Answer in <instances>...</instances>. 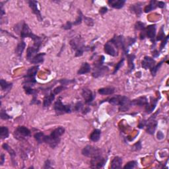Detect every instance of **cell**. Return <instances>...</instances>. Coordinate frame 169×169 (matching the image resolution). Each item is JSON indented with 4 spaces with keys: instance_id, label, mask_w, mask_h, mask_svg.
<instances>
[{
    "instance_id": "cell-29",
    "label": "cell",
    "mask_w": 169,
    "mask_h": 169,
    "mask_svg": "<svg viewBox=\"0 0 169 169\" xmlns=\"http://www.w3.org/2000/svg\"><path fill=\"white\" fill-rule=\"evenodd\" d=\"M0 85H1V89L3 91H9L11 88L12 83H7L5 80L1 79V81H0Z\"/></svg>"
},
{
    "instance_id": "cell-26",
    "label": "cell",
    "mask_w": 169,
    "mask_h": 169,
    "mask_svg": "<svg viewBox=\"0 0 169 169\" xmlns=\"http://www.w3.org/2000/svg\"><path fill=\"white\" fill-rule=\"evenodd\" d=\"M130 10L131 11L133 12V13H135L137 15H140L142 13V9L139 3H136L134 5H132L130 7Z\"/></svg>"
},
{
    "instance_id": "cell-31",
    "label": "cell",
    "mask_w": 169,
    "mask_h": 169,
    "mask_svg": "<svg viewBox=\"0 0 169 169\" xmlns=\"http://www.w3.org/2000/svg\"><path fill=\"white\" fill-rule=\"evenodd\" d=\"M46 135L44 134L42 132H38L35 133L34 135V138L37 140V142L39 143H44V139H45Z\"/></svg>"
},
{
    "instance_id": "cell-14",
    "label": "cell",
    "mask_w": 169,
    "mask_h": 169,
    "mask_svg": "<svg viewBox=\"0 0 169 169\" xmlns=\"http://www.w3.org/2000/svg\"><path fill=\"white\" fill-rule=\"evenodd\" d=\"M40 47L36 46H33L32 47H29L27 49V54H26V58L30 62L35 55L37 54V52L39 51Z\"/></svg>"
},
{
    "instance_id": "cell-20",
    "label": "cell",
    "mask_w": 169,
    "mask_h": 169,
    "mask_svg": "<svg viewBox=\"0 0 169 169\" xmlns=\"http://www.w3.org/2000/svg\"><path fill=\"white\" fill-rule=\"evenodd\" d=\"M55 99V94L54 93H52L50 95H47L44 97L43 105L44 107H48L50 105Z\"/></svg>"
},
{
    "instance_id": "cell-7",
    "label": "cell",
    "mask_w": 169,
    "mask_h": 169,
    "mask_svg": "<svg viewBox=\"0 0 169 169\" xmlns=\"http://www.w3.org/2000/svg\"><path fill=\"white\" fill-rule=\"evenodd\" d=\"M15 138L19 140H23L24 137H28L30 135V131L27 128L24 126H19L15 131Z\"/></svg>"
},
{
    "instance_id": "cell-40",
    "label": "cell",
    "mask_w": 169,
    "mask_h": 169,
    "mask_svg": "<svg viewBox=\"0 0 169 169\" xmlns=\"http://www.w3.org/2000/svg\"><path fill=\"white\" fill-rule=\"evenodd\" d=\"M84 22H85V23L87 24L88 26H93V24H94V21H93V19H92L91 18H89V17H84Z\"/></svg>"
},
{
    "instance_id": "cell-4",
    "label": "cell",
    "mask_w": 169,
    "mask_h": 169,
    "mask_svg": "<svg viewBox=\"0 0 169 169\" xmlns=\"http://www.w3.org/2000/svg\"><path fill=\"white\" fill-rule=\"evenodd\" d=\"M54 110L57 114H63L66 113H70L72 108L70 105H65L62 103L60 99H57L54 104Z\"/></svg>"
},
{
    "instance_id": "cell-41",
    "label": "cell",
    "mask_w": 169,
    "mask_h": 169,
    "mask_svg": "<svg viewBox=\"0 0 169 169\" xmlns=\"http://www.w3.org/2000/svg\"><path fill=\"white\" fill-rule=\"evenodd\" d=\"M1 119L3 120H8L11 118V116H9L7 113L5 112V111H4L2 110L1 112Z\"/></svg>"
},
{
    "instance_id": "cell-46",
    "label": "cell",
    "mask_w": 169,
    "mask_h": 169,
    "mask_svg": "<svg viewBox=\"0 0 169 169\" xmlns=\"http://www.w3.org/2000/svg\"><path fill=\"white\" fill-rule=\"evenodd\" d=\"M141 143H140V142H138L137 143L135 144L134 146L133 147V150H135V151L140 150L141 149Z\"/></svg>"
},
{
    "instance_id": "cell-18",
    "label": "cell",
    "mask_w": 169,
    "mask_h": 169,
    "mask_svg": "<svg viewBox=\"0 0 169 169\" xmlns=\"http://www.w3.org/2000/svg\"><path fill=\"white\" fill-rule=\"evenodd\" d=\"M104 51L106 54L112 55V56H115L116 55V51L113 47L112 44L110 43V42H107L105 45H104Z\"/></svg>"
},
{
    "instance_id": "cell-6",
    "label": "cell",
    "mask_w": 169,
    "mask_h": 169,
    "mask_svg": "<svg viewBox=\"0 0 169 169\" xmlns=\"http://www.w3.org/2000/svg\"><path fill=\"white\" fill-rule=\"evenodd\" d=\"M156 34V27L155 25H149L148 27L145 29L141 30L140 37L141 39H143L145 37H147L149 39H150L151 41H153Z\"/></svg>"
},
{
    "instance_id": "cell-21",
    "label": "cell",
    "mask_w": 169,
    "mask_h": 169,
    "mask_svg": "<svg viewBox=\"0 0 169 169\" xmlns=\"http://www.w3.org/2000/svg\"><path fill=\"white\" fill-rule=\"evenodd\" d=\"M124 99V96H120V95H117L116 97H114L112 98H110V99H107V101L108 103L111 104H116V105H120L122 103V100Z\"/></svg>"
},
{
    "instance_id": "cell-11",
    "label": "cell",
    "mask_w": 169,
    "mask_h": 169,
    "mask_svg": "<svg viewBox=\"0 0 169 169\" xmlns=\"http://www.w3.org/2000/svg\"><path fill=\"white\" fill-rule=\"evenodd\" d=\"M108 72V68L106 66H99L96 67V69H95L94 72L93 73V76L94 77H99L100 76H103L104 74Z\"/></svg>"
},
{
    "instance_id": "cell-34",
    "label": "cell",
    "mask_w": 169,
    "mask_h": 169,
    "mask_svg": "<svg viewBox=\"0 0 169 169\" xmlns=\"http://www.w3.org/2000/svg\"><path fill=\"white\" fill-rule=\"evenodd\" d=\"M3 148L4 149L6 150L7 151H8L9 153L11 156L12 157V159H13V158H14V157L16 155V154H15V152L14 151H13L11 148L6 143H4L3 145Z\"/></svg>"
},
{
    "instance_id": "cell-9",
    "label": "cell",
    "mask_w": 169,
    "mask_h": 169,
    "mask_svg": "<svg viewBox=\"0 0 169 169\" xmlns=\"http://www.w3.org/2000/svg\"><path fill=\"white\" fill-rule=\"evenodd\" d=\"M38 70H39V66H34L28 69L26 75V83L33 84L36 82L35 81V75L37 73Z\"/></svg>"
},
{
    "instance_id": "cell-33",
    "label": "cell",
    "mask_w": 169,
    "mask_h": 169,
    "mask_svg": "<svg viewBox=\"0 0 169 169\" xmlns=\"http://www.w3.org/2000/svg\"><path fill=\"white\" fill-rule=\"evenodd\" d=\"M135 59L134 55H128V59L129 64V68L130 71H132L134 69V64H133V60Z\"/></svg>"
},
{
    "instance_id": "cell-50",
    "label": "cell",
    "mask_w": 169,
    "mask_h": 169,
    "mask_svg": "<svg viewBox=\"0 0 169 169\" xmlns=\"http://www.w3.org/2000/svg\"><path fill=\"white\" fill-rule=\"evenodd\" d=\"M157 7L160 8H163L164 7V3L163 1H157Z\"/></svg>"
},
{
    "instance_id": "cell-48",
    "label": "cell",
    "mask_w": 169,
    "mask_h": 169,
    "mask_svg": "<svg viewBox=\"0 0 169 169\" xmlns=\"http://www.w3.org/2000/svg\"><path fill=\"white\" fill-rule=\"evenodd\" d=\"M108 9L106 7H101V9H100V13L102 15H104V13H106L107 12Z\"/></svg>"
},
{
    "instance_id": "cell-15",
    "label": "cell",
    "mask_w": 169,
    "mask_h": 169,
    "mask_svg": "<svg viewBox=\"0 0 169 169\" xmlns=\"http://www.w3.org/2000/svg\"><path fill=\"white\" fill-rule=\"evenodd\" d=\"M157 126V122L155 120H151L147 124V132L151 135L154 134Z\"/></svg>"
},
{
    "instance_id": "cell-2",
    "label": "cell",
    "mask_w": 169,
    "mask_h": 169,
    "mask_svg": "<svg viewBox=\"0 0 169 169\" xmlns=\"http://www.w3.org/2000/svg\"><path fill=\"white\" fill-rule=\"evenodd\" d=\"M21 39H24V38L29 37L32 39L34 41V45L36 46L40 47L42 43V39L41 37L37 36L34 33H32V31L28 27V24L26 23H24L23 26H22V29L21 30Z\"/></svg>"
},
{
    "instance_id": "cell-1",
    "label": "cell",
    "mask_w": 169,
    "mask_h": 169,
    "mask_svg": "<svg viewBox=\"0 0 169 169\" xmlns=\"http://www.w3.org/2000/svg\"><path fill=\"white\" fill-rule=\"evenodd\" d=\"M65 129L62 127H59L53 131L50 135H46L44 143L52 148H55L60 141V137L64 133Z\"/></svg>"
},
{
    "instance_id": "cell-43",
    "label": "cell",
    "mask_w": 169,
    "mask_h": 169,
    "mask_svg": "<svg viewBox=\"0 0 169 169\" xmlns=\"http://www.w3.org/2000/svg\"><path fill=\"white\" fill-rule=\"evenodd\" d=\"M124 61V59L123 58V59H122V60H121L120 62H119V63H118V64H117V66H116V68H115L114 72V73H114H114H115L116 72H118V70H119V69H120V67H121V66H122V65H123Z\"/></svg>"
},
{
    "instance_id": "cell-19",
    "label": "cell",
    "mask_w": 169,
    "mask_h": 169,
    "mask_svg": "<svg viewBox=\"0 0 169 169\" xmlns=\"http://www.w3.org/2000/svg\"><path fill=\"white\" fill-rule=\"evenodd\" d=\"M147 103H148L147 99V98L145 97H139L138 98V99L131 101V104H132V105L143 106V105H146Z\"/></svg>"
},
{
    "instance_id": "cell-16",
    "label": "cell",
    "mask_w": 169,
    "mask_h": 169,
    "mask_svg": "<svg viewBox=\"0 0 169 169\" xmlns=\"http://www.w3.org/2000/svg\"><path fill=\"white\" fill-rule=\"evenodd\" d=\"M108 3L110 6L113 8L120 9L123 7L125 1L124 0H109Z\"/></svg>"
},
{
    "instance_id": "cell-8",
    "label": "cell",
    "mask_w": 169,
    "mask_h": 169,
    "mask_svg": "<svg viewBox=\"0 0 169 169\" xmlns=\"http://www.w3.org/2000/svg\"><path fill=\"white\" fill-rule=\"evenodd\" d=\"M106 159L101 156V155L93 157L91 161V167L93 168H103L106 164Z\"/></svg>"
},
{
    "instance_id": "cell-42",
    "label": "cell",
    "mask_w": 169,
    "mask_h": 169,
    "mask_svg": "<svg viewBox=\"0 0 169 169\" xmlns=\"http://www.w3.org/2000/svg\"><path fill=\"white\" fill-rule=\"evenodd\" d=\"M64 89V87H62V86H59V87H56V88H55L54 89V93L55 95H57V94H59V93L60 92H62V91H63Z\"/></svg>"
},
{
    "instance_id": "cell-27",
    "label": "cell",
    "mask_w": 169,
    "mask_h": 169,
    "mask_svg": "<svg viewBox=\"0 0 169 169\" xmlns=\"http://www.w3.org/2000/svg\"><path fill=\"white\" fill-rule=\"evenodd\" d=\"M114 93V89L111 87L102 88L99 90V93L102 95H112Z\"/></svg>"
},
{
    "instance_id": "cell-39",
    "label": "cell",
    "mask_w": 169,
    "mask_h": 169,
    "mask_svg": "<svg viewBox=\"0 0 169 169\" xmlns=\"http://www.w3.org/2000/svg\"><path fill=\"white\" fill-rule=\"evenodd\" d=\"M164 39V34L163 32V27H162L159 33V34H158L157 36V41H161V40H163Z\"/></svg>"
},
{
    "instance_id": "cell-28",
    "label": "cell",
    "mask_w": 169,
    "mask_h": 169,
    "mask_svg": "<svg viewBox=\"0 0 169 169\" xmlns=\"http://www.w3.org/2000/svg\"><path fill=\"white\" fill-rule=\"evenodd\" d=\"M157 103V100H154V101H151L150 103H147L145 105V110L146 112L147 113H151L153 112V110H154L155 106H156V104Z\"/></svg>"
},
{
    "instance_id": "cell-45",
    "label": "cell",
    "mask_w": 169,
    "mask_h": 169,
    "mask_svg": "<svg viewBox=\"0 0 169 169\" xmlns=\"http://www.w3.org/2000/svg\"><path fill=\"white\" fill-rule=\"evenodd\" d=\"M83 104H82V103H81V102H80V103H77L76 104H75V110H76V111L81 110L82 109V108H83Z\"/></svg>"
},
{
    "instance_id": "cell-22",
    "label": "cell",
    "mask_w": 169,
    "mask_h": 169,
    "mask_svg": "<svg viewBox=\"0 0 169 169\" xmlns=\"http://www.w3.org/2000/svg\"><path fill=\"white\" fill-rule=\"evenodd\" d=\"M90 71H91L90 65L88 63L85 62V63H83V64H82L77 73H78L79 75H83L90 72Z\"/></svg>"
},
{
    "instance_id": "cell-47",
    "label": "cell",
    "mask_w": 169,
    "mask_h": 169,
    "mask_svg": "<svg viewBox=\"0 0 169 169\" xmlns=\"http://www.w3.org/2000/svg\"><path fill=\"white\" fill-rule=\"evenodd\" d=\"M168 37H166V38H164V39H163L164 40V41L162 42L161 43V50H162V49H163L164 47V46L166 45V42H167V41H168Z\"/></svg>"
},
{
    "instance_id": "cell-49",
    "label": "cell",
    "mask_w": 169,
    "mask_h": 169,
    "mask_svg": "<svg viewBox=\"0 0 169 169\" xmlns=\"http://www.w3.org/2000/svg\"><path fill=\"white\" fill-rule=\"evenodd\" d=\"M50 164H51V163H50V161H49V160H48V161H46V162H45V164H44V168H52V166H50Z\"/></svg>"
},
{
    "instance_id": "cell-51",
    "label": "cell",
    "mask_w": 169,
    "mask_h": 169,
    "mask_svg": "<svg viewBox=\"0 0 169 169\" xmlns=\"http://www.w3.org/2000/svg\"><path fill=\"white\" fill-rule=\"evenodd\" d=\"M164 137V135L163 133L161 132H159L157 133V138L159 139H162Z\"/></svg>"
},
{
    "instance_id": "cell-38",
    "label": "cell",
    "mask_w": 169,
    "mask_h": 169,
    "mask_svg": "<svg viewBox=\"0 0 169 169\" xmlns=\"http://www.w3.org/2000/svg\"><path fill=\"white\" fill-rule=\"evenodd\" d=\"M79 15L78 17H77V20L73 23V24H74V25H78V24L81 23L82 19H83V15H82V13L80 11H79Z\"/></svg>"
},
{
    "instance_id": "cell-37",
    "label": "cell",
    "mask_w": 169,
    "mask_h": 169,
    "mask_svg": "<svg viewBox=\"0 0 169 169\" xmlns=\"http://www.w3.org/2000/svg\"><path fill=\"white\" fill-rule=\"evenodd\" d=\"M135 29L137 30H143L145 29V24L144 23H141V22H137L136 24H135Z\"/></svg>"
},
{
    "instance_id": "cell-13",
    "label": "cell",
    "mask_w": 169,
    "mask_h": 169,
    "mask_svg": "<svg viewBox=\"0 0 169 169\" xmlns=\"http://www.w3.org/2000/svg\"><path fill=\"white\" fill-rule=\"evenodd\" d=\"M82 96L85 101L86 103H90L94 99V95H93L92 91L88 89H84L82 91Z\"/></svg>"
},
{
    "instance_id": "cell-10",
    "label": "cell",
    "mask_w": 169,
    "mask_h": 169,
    "mask_svg": "<svg viewBox=\"0 0 169 169\" xmlns=\"http://www.w3.org/2000/svg\"><path fill=\"white\" fill-rule=\"evenodd\" d=\"M141 65L142 67L144 69H145V70L149 69L150 70H151L155 66V65H156V62H155V59L152 58V57L145 56L144 57L143 60L142 61Z\"/></svg>"
},
{
    "instance_id": "cell-52",
    "label": "cell",
    "mask_w": 169,
    "mask_h": 169,
    "mask_svg": "<svg viewBox=\"0 0 169 169\" xmlns=\"http://www.w3.org/2000/svg\"><path fill=\"white\" fill-rule=\"evenodd\" d=\"M4 161H5V155L1 154V165H3Z\"/></svg>"
},
{
    "instance_id": "cell-25",
    "label": "cell",
    "mask_w": 169,
    "mask_h": 169,
    "mask_svg": "<svg viewBox=\"0 0 169 169\" xmlns=\"http://www.w3.org/2000/svg\"><path fill=\"white\" fill-rule=\"evenodd\" d=\"M45 54L44 53H41V54H37L32 59L30 62L32 64H37L43 62L44 61V56Z\"/></svg>"
},
{
    "instance_id": "cell-24",
    "label": "cell",
    "mask_w": 169,
    "mask_h": 169,
    "mask_svg": "<svg viewBox=\"0 0 169 169\" xmlns=\"http://www.w3.org/2000/svg\"><path fill=\"white\" fill-rule=\"evenodd\" d=\"M25 47H26L25 42H24V41H21V42H19L18 45H17V46L16 49H15V53H16V54L18 55V56H21Z\"/></svg>"
},
{
    "instance_id": "cell-32",
    "label": "cell",
    "mask_w": 169,
    "mask_h": 169,
    "mask_svg": "<svg viewBox=\"0 0 169 169\" xmlns=\"http://www.w3.org/2000/svg\"><path fill=\"white\" fill-rule=\"evenodd\" d=\"M157 7V1H151L150 4L147 6L145 7V13H149L152 11L153 9H155Z\"/></svg>"
},
{
    "instance_id": "cell-36",
    "label": "cell",
    "mask_w": 169,
    "mask_h": 169,
    "mask_svg": "<svg viewBox=\"0 0 169 169\" xmlns=\"http://www.w3.org/2000/svg\"><path fill=\"white\" fill-rule=\"evenodd\" d=\"M24 89L27 95H35L37 93L36 91L34 89H32L30 87L28 86H24Z\"/></svg>"
},
{
    "instance_id": "cell-44",
    "label": "cell",
    "mask_w": 169,
    "mask_h": 169,
    "mask_svg": "<svg viewBox=\"0 0 169 169\" xmlns=\"http://www.w3.org/2000/svg\"><path fill=\"white\" fill-rule=\"evenodd\" d=\"M72 25H73V23H71V22H70V21H68V22H67V23L65 24V25L63 26V28L66 30H69V29H71V28H72Z\"/></svg>"
},
{
    "instance_id": "cell-35",
    "label": "cell",
    "mask_w": 169,
    "mask_h": 169,
    "mask_svg": "<svg viewBox=\"0 0 169 169\" xmlns=\"http://www.w3.org/2000/svg\"><path fill=\"white\" fill-rule=\"evenodd\" d=\"M137 163L136 161H130L127 163L125 166H124V168L125 169H132V168H134L135 166H137Z\"/></svg>"
},
{
    "instance_id": "cell-5",
    "label": "cell",
    "mask_w": 169,
    "mask_h": 169,
    "mask_svg": "<svg viewBox=\"0 0 169 169\" xmlns=\"http://www.w3.org/2000/svg\"><path fill=\"white\" fill-rule=\"evenodd\" d=\"M82 154L85 157H95L101 154V150L99 148L95 147L92 145H87L82 150Z\"/></svg>"
},
{
    "instance_id": "cell-30",
    "label": "cell",
    "mask_w": 169,
    "mask_h": 169,
    "mask_svg": "<svg viewBox=\"0 0 169 169\" xmlns=\"http://www.w3.org/2000/svg\"><path fill=\"white\" fill-rule=\"evenodd\" d=\"M0 136L1 139L7 138L9 136V130L7 127L2 126L0 128Z\"/></svg>"
},
{
    "instance_id": "cell-17",
    "label": "cell",
    "mask_w": 169,
    "mask_h": 169,
    "mask_svg": "<svg viewBox=\"0 0 169 169\" xmlns=\"http://www.w3.org/2000/svg\"><path fill=\"white\" fill-rule=\"evenodd\" d=\"M122 164V159L120 157H116L111 162L110 167L112 169L121 168Z\"/></svg>"
},
{
    "instance_id": "cell-3",
    "label": "cell",
    "mask_w": 169,
    "mask_h": 169,
    "mask_svg": "<svg viewBox=\"0 0 169 169\" xmlns=\"http://www.w3.org/2000/svg\"><path fill=\"white\" fill-rule=\"evenodd\" d=\"M70 44L72 48L76 51L75 52V56L76 57L81 56L83 54L84 51L88 50V49L83 44V42L81 41V39H79V38H75V39L72 40L70 41Z\"/></svg>"
},
{
    "instance_id": "cell-12",
    "label": "cell",
    "mask_w": 169,
    "mask_h": 169,
    "mask_svg": "<svg viewBox=\"0 0 169 169\" xmlns=\"http://www.w3.org/2000/svg\"><path fill=\"white\" fill-rule=\"evenodd\" d=\"M28 5H29V7L31 9H32V12L37 15V17H38L39 21H42V17L41 16V11H40L39 9H38V2L36 1H28Z\"/></svg>"
},
{
    "instance_id": "cell-23",
    "label": "cell",
    "mask_w": 169,
    "mask_h": 169,
    "mask_svg": "<svg viewBox=\"0 0 169 169\" xmlns=\"http://www.w3.org/2000/svg\"><path fill=\"white\" fill-rule=\"evenodd\" d=\"M101 131L100 130H98V129H96L90 135L89 138L92 141L94 142H97L99 141L101 138Z\"/></svg>"
}]
</instances>
